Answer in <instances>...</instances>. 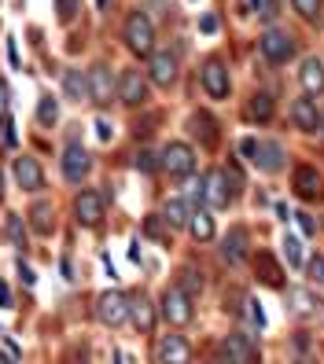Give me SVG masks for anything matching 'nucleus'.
Listing matches in <instances>:
<instances>
[{"label": "nucleus", "instance_id": "obj_1", "mask_svg": "<svg viewBox=\"0 0 324 364\" xmlns=\"http://www.w3.org/2000/svg\"><path fill=\"white\" fill-rule=\"evenodd\" d=\"M122 37H125V48L133 55H151L155 52V23H151L144 11H129L125 15Z\"/></svg>", "mask_w": 324, "mask_h": 364}, {"label": "nucleus", "instance_id": "obj_2", "mask_svg": "<svg viewBox=\"0 0 324 364\" xmlns=\"http://www.w3.org/2000/svg\"><path fill=\"white\" fill-rule=\"evenodd\" d=\"M218 357L221 364H258V342L247 335V331H232L221 338V346H218Z\"/></svg>", "mask_w": 324, "mask_h": 364}, {"label": "nucleus", "instance_id": "obj_3", "mask_svg": "<svg viewBox=\"0 0 324 364\" xmlns=\"http://www.w3.org/2000/svg\"><path fill=\"white\" fill-rule=\"evenodd\" d=\"M89 77V100L96 107H111L115 96H118V81H115V70L107 67V63H96V67L85 74Z\"/></svg>", "mask_w": 324, "mask_h": 364}, {"label": "nucleus", "instance_id": "obj_4", "mask_svg": "<svg viewBox=\"0 0 324 364\" xmlns=\"http://www.w3.org/2000/svg\"><path fill=\"white\" fill-rule=\"evenodd\" d=\"M96 316L103 328H122L129 320V294L122 291H103L100 302H96Z\"/></svg>", "mask_w": 324, "mask_h": 364}, {"label": "nucleus", "instance_id": "obj_5", "mask_svg": "<svg viewBox=\"0 0 324 364\" xmlns=\"http://www.w3.org/2000/svg\"><path fill=\"white\" fill-rule=\"evenodd\" d=\"M162 316H166V324L169 328H184L196 320V309H192V298L181 291V287H169L162 294Z\"/></svg>", "mask_w": 324, "mask_h": 364}, {"label": "nucleus", "instance_id": "obj_6", "mask_svg": "<svg viewBox=\"0 0 324 364\" xmlns=\"http://www.w3.org/2000/svg\"><path fill=\"white\" fill-rule=\"evenodd\" d=\"M147 77L159 85V89H174L177 81V55L169 48H155L147 55Z\"/></svg>", "mask_w": 324, "mask_h": 364}, {"label": "nucleus", "instance_id": "obj_7", "mask_svg": "<svg viewBox=\"0 0 324 364\" xmlns=\"http://www.w3.org/2000/svg\"><path fill=\"white\" fill-rule=\"evenodd\" d=\"M162 169L174 181H181V177H188L192 169H196V151H192L188 144H181V140H174V144H166V151H162Z\"/></svg>", "mask_w": 324, "mask_h": 364}, {"label": "nucleus", "instance_id": "obj_8", "mask_svg": "<svg viewBox=\"0 0 324 364\" xmlns=\"http://www.w3.org/2000/svg\"><path fill=\"white\" fill-rule=\"evenodd\" d=\"M291 191H295L298 199H306V203L324 199V177H320V169L317 166H298L295 177H291Z\"/></svg>", "mask_w": 324, "mask_h": 364}, {"label": "nucleus", "instance_id": "obj_9", "mask_svg": "<svg viewBox=\"0 0 324 364\" xmlns=\"http://www.w3.org/2000/svg\"><path fill=\"white\" fill-rule=\"evenodd\" d=\"M63 177H67L70 184H81L85 177H89V169H93V155L85 151L81 144H67V151H63Z\"/></svg>", "mask_w": 324, "mask_h": 364}, {"label": "nucleus", "instance_id": "obj_10", "mask_svg": "<svg viewBox=\"0 0 324 364\" xmlns=\"http://www.w3.org/2000/svg\"><path fill=\"white\" fill-rule=\"evenodd\" d=\"M199 81H203V89L210 100H225L229 96V70H225V63L221 59H207L203 63V70H199Z\"/></svg>", "mask_w": 324, "mask_h": 364}, {"label": "nucleus", "instance_id": "obj_11", "mask_svg": "<svg viewBox=\"0 0 324 364\" xmlns=\"http://www.w3.org/2000/svg\"><path fill=\"white\" fill-rule=\"evenodd\" d=\"M74 218H78V225H85V228H96V225L103 221V196H100V191H93V188L78 191Z\"/></svg>", "mask_w": 324, "mask_h": 364}, {"label": "nucleus", "instance_id": "obj_12", "mask_svg": "<svg viewBox=\"0 0 324 364\" xmlns=\"http://www.w3.org/2000/svg\"><path fill=\"white\" fill-rule=\"evenodd\" d=\"M118 100H122L125 107H140V103H147V77H144L137 67L122 70V77H118Z\"/></svg>", "mask_w": 324, "mask_h": 364}, {"label": "nucleus", "instance_id": "obj_13", "mask_svg": "<svg viewBox=\"0 0 324 364\" xmlns=\"http://www.w3.org/2000/svg\"><path fill=\"white\" fill-rule=\"evenodd\" d=\"M155 357H159V364H192V346H188V338H184V335L169 331V335L159 338Z\"/></svg>", "mask_w": 324, "mask_h": 364}, {"label": "nucleus", "instance_id": "obj_14", "mask_svg": "<svg viewBox=\"0 0 324 364\" xmlns=\"http://www.w3.org/2000/svg\"><path fill=\"white\" fill-rule=\"evenodd\" d=\"M258 48L269 63H288L295 55V37H288L284 30H266L262 41H258Z\"/></svg>", "mask_w": 324, "mask_h": 364}, {"label": "nucleus", "instance_id": "obj_15", "mask_svg": "<svg viewBox=\"0 0 324 364\" xmlns=\"http://www.w3.org/2000/svg\"><path fill=\"white\" fill-rule=\"evenodd\" d=\"M203 196H207V203H210L214 210H225V206L232 203V184H229V177H225V169H210L207 181H203Z\"/></svg>", "mask_w": 324, "mask_h": 364}, {"label": "nucleus", "instance_id": "obj_16", "mask_svg": "<svg viewBox=\"0 0 324 364\" xmlns=\"http://www.w3.org/2000/svg\"><path fill=\"white\" fill-rule=\"evenodd\" d=\"M129 320H133V328H137L140 335H151V328H155V306L147 302L144 291L129 294Z\"/></svg>", "mask_w": 324, "mask_h": 364}, {"label": "nucleus", "instance_id": "obj_17", "mask_svg": "<svg viewBox=\"0 0 324 364\" xmlns=\"http://www.w3.org/2000/svg\"><path fill=\"white\" fill-rule=\"evenodd\" d=\"M188 129H192V136H196L207 151H214V147H218V122H214V114H207V111H196L188 118Z\"/></svg>", "mask_w": 324, "mask_h": 364}, {"label": "nucleus", "instance_id": "obj_18", "mask_svg": "<svg viewBox=\"0 0 324 364\" xmlns=\"http://www.w3.org/2000/svg\"><path fill=\"white\" fill-rule=\"evenodd\" d=\"M15 181H19V188L23 191H41L45 188V169H41V162L37 159H15Z\"/></svg>", "mask_w": 324, "mask_h": 364}, {"label": "nucleus", "instance_id": "obj_19", "mask_svg": "<svg viewBox=\"0 0 324 364\" xmlns=\"http://www.w3.org/2000/svg\"><path fill=\"white\" fill-rule=\"evenodd\" d=\"M291 122H295V129L302 133H317L320 129V111H317V103L310 96H302L291 103Z\"/></svg>", "mask_w": 324, "mask_h": 364}, {"label": "nucleus", "instance_id": "obj_20", "mask_svg": "<svg viewBox=\"0 0 324 364\" xmlns=\"http://www.w3.org/2000/svg\"><path fill=\"white\" fill-rule=\"evenodd\" d=\"M254 272H258V280H262L266 287H273V291H280V287H284V269H280V262L273 258L269 250L254 254Z\"/></svg>", "mask_w": 324, "mask_h": 364}, {"label": "nucleus", "instance_id": "obj_21", "mask_svg": "<svg viewBox=\"0 0 324 364\" xmlns=\"http://www.w3.org/2000/svg\"><path fill=\"white\" fill-rule=\"evenodd\" d=\"M298 81H302V89H306V96H324V63H320L317 55L302 59Z\"/></svg>", "mask_w": 324, "mask_h": 364}, {"label": "nucleus", "instance_id": "obj_22", "mask_svg": "<svg viewBox=\"0 0 324 364\" xmlns=\"http://www.w3.org/2000/svg\"><path fill=\"white\" fill-rule=\"evenodd\" d=\"M254 166L262 169V173H280V169H284V147L276 140H262L258 144V155H254Z\"/></svg>", "mask_w": 324, "mask_h": 364}, {"label": "nucleus", "instance_id": "obj_23", "mask_svg": "<svg viewBox=\"0 0 324 364\" xmlns=\"http://www.w3.org/2000/svg\"><path fill=\"white\" fill-rule=\"evenodd\" d=\"M247 258V232L244 228H232L225 240H221V262L225 265H240Z\"/></svg>", "mask_w": 324, "mask_h": 364}, {"label": "nucleus", "instance_id": "obj_24", "mask_svg": "<svg viewBox=\"0 0 324 364\" xmlns=\"http://www.w3.org/2000/svg\"><path fill=\"white\" fill-rule=\"evenodd\" d=\"M26 218H30L37 235H52L56 232V210H52V203H33Z\"/></svg>", "mask_w": 324, "mask_h": 364}, {"label": "nucleus", "instance_id": "obj_25", "mask_svg": "<svg viewBox=\"0 0 324 364\" xmlns=\"http://www.w3.org/2000/svg\"><path fill=\"white\" fill-rule=\"evenodd\" d=\"M288 313L291 316H313L317 313V298H313V291H306V287H295L291 294H288Z\"/></svg>", "mask_w": 324, "mask_h": 364}, {"label": "nucleus", "instance_id": "obj_26", "mask_svg": "<svg viewBox=\"0 0 324 364\" xmlns=\"http://www.w3.org/2000/svg\"><path fill=\"white\" fill-rule=\"evenodd\" d=\"M63 92H67V100L81 103L85 96H89V77H85V70H63Z\"/></svg>", "mask_w": 324, "mask_h": 364}, {"label": "nucleus", "instance_id": "obj_27", "mask_svg": "<svg viewBox=\"0 0 324 364\" xmlns=\"http://www.w3.org/2000/svg\"><path fill=\"white\" fill-rule=\"evenodd\" d=\"M177 287H181L188 298H196V294L207 291V276H203L196 265H181V272H177Z\"/></svg>", "mask_w": 324, "mask_h": 364}, {"label": "nucleus", "instance_id": "obj_28", "mask_svg": "<svg viewBox=\"0 0 324 364\" xmlns=\"http://www.w3.org/2000/svg\"><path fill=\"white\" fill-rule=\"evenodd\" d=\"M162 218H166V225L174 228V232H177V228H184V225L192 221V210H188V199H184V196H174V199L166 203V210H162Z\"/></svg>", "mask_w": 324, "mask_h": 364}, {"label": "nucleus", "instance_id": "obj_29", "mask_svg": "<svg viewBox=\"0 0 324 364\" xmlns=\"http://www.w3.org/2000/svg\"><path fill=\"white\" fill-rule=\"evenodd\" d=\"M188 228H192V235H196L199 243H210L214 240V218H210V210H192Z\"/></svg>", "mask_w": 324, "mask_h": 364}, {"label": "nucleus", "instance_id": "obj_30", "mask_svg": "<svg viewBox=\"0 0 324 364\" xmlns=\"http://www.w3.org/2000/svg\"><path fill=\"white\" fill-rule=\"evenodd\" d=\"M273 111H276V107H273V96L269 92H254L251 103H247V118L251 122H269Z\"/></svg>", "mask_w": 324, "mask_h": 364}, {"label": "nucleus", "instance_id": "obj_31", "mask_svg": "<svg viewBox=\"0 0 324 364\" xmlns=\"http://www.w3.org/2000/svg\"><path fill=\"white\" fill-rule=\"evenodd\" d=\"M144 235L155 240V243H169V225H166L162 213H147L144 218Z\"/></svg>", "mask_w": 324, "mask_h": 364}, {"label": "nucleus", "instance_id": "obj_32", "mask_svg": "<svg viewBox=\"0 0 324 364\" xmlns=\"http://www.w3.org/2000/svg\"><path fill=\"white\" fill-rule=\"evenodd\" d=\"M37 122L41 125H56L59 122V103H56L52 92H45V96L37 100Z\"/></svg>", "mask_w": 324, "mask_h": 364}, {"label": "nucleus", "instance_id": "obj_33", "mask_svg": "<svg viewBox=\"0 0 324 364\" xmlns=\"http://www.w3.org/2000/svg\"><path fill=\"white\" fill-rule=\"evenodd\" d=\"M284 258H288V265L291 269H302V265H306V250H302V240H298V235H284Z\"/></svg>", "mask_w": 324, "mask_h": 364}, {"label": "nucleus", "instance_id": "obj_34", "mask_svg": "<svg viewBox=\"0 0 324 364\" xmlns=\"http://www.w3.org/2000/svg\"><path fill=\"white\" fill-rule=\"evenodd\" d=\"M295 11L306 18V23H320V11H324V0H291Z\"/></svg>", "mask_w": 324, "mask_h": 364}, {"label": "nucleus", "instance_id": "obj_35", "mask_svg": "<svg viewBox=\"0 0 324 364\" xmlns=\"http://www.w3.org/2000/svg\"><path fill=\"white\" fill-rule=\"evenodd\" d=\"M8 235H11V243L19 250H26V228H23V218H19V213H11V218H8Z\"/></svg>", "mask_w": 324, "mask_h": 364}, {"label": "nucleus", "instance_id": "obj_36", "mask_svg": "<svg viewBox=\"0 0 324 364\" xmlns=\"http://www.w3.org/2000/svg\"><path fill=\"white\" fill-rule=\"evenodd\" d=\"M81 8V0H56V11H59V23H74V15Z\"/></svg>", "mask_w": 324, "mask_h": 364}, {"label": "nucleus", "instance_id": "obj_37", "mask_svg": "<svg viewBox=\"0 0 324 364\" xmlns=\"http://www.w3.org/2000/svg\"><path fill=\"white\" fill-rule=\"evenodd\" d=\"M159 166H162V159H159L155 151H140V155H137V169H140V173H155Z\"/></svg>", "mask_w": 324, "mask_h": 364}, {"label": "nucleus", "instance_id": "obj_38", "mask_svg": "<svg viewBox=\"0 0 324 364\" xmlns=\"http://www.w3.org/2000/svg\"><path fill=\"white\" fill-rule=\"evenodd\" d=\"M306 272H310V284H320L324 287V254H317V258L306 262Z\"/></svg>", "mask_w": 324, "mask_h": 364}, {"label": "nucleus", "instance_id": "obj_39", "mask_svg": "<svg viewBox=\"0 0 324 364\" xmlns=\"http://www.w3.org/2000/svg\"><path fill=\"white\" fill-rule=\"evenodd\" d=\"M225 177H229V184H232V199H236V196L244 191V173H240V166H229Z\"/></svg>", "mask_w": 324, "mask_h": 364}, {"label": "nucleus", "instance_id": "obj_40", "mask_svg": "<svg viewBox=\"0 0 324 364\" xmlns=\"http://www.w3.org/2000/svg\"><path fill=\"white\" fill-rule=\"evenodd\" d=\"M247 316H251V324H254V328H266V313L258 309V302H254V298L247 302Z\"/></svg>", "mask_w": 324, "mask_h": 364}, {"label": "nucleus", "instance_id": "obj_41", "mask_svg": "<svg viewBox=\"0 0 324 364\" xmlns=\"http://www.w3.org/2000/svg\"><path fill=\"white\" fill-rule=\"evenodd\" d=\"M19 280H23L26 287H33V284H37V276H33V269H30L26 262H19Z\"/></svg>", "mask_w": 324, "mask_h": 364}, {"label": "nucleus", "instance_id": "obj_42", "mask_svg": "<svg viewBox=\"0 0 324 364\" xmlns=\"http://www.w3.org/2000/svg\"><path fill=\"white\" fill-rule=\"evenodd\" d=\"M240 155H247V159L254 162V155H258V140H254V136H247V140H240Z\"/></svg>", "mask_w": 324, "mask_h": 364}, {"label": "nucleus", "instance_id": "obj_43", "mask_svg": "<svg viewBox=\"0 0 324 364\" xmlns=\"http://www.w3.org/2000/svg\"><path fill=\"white\" fill-rule=\"evenodd\" d=\"M199 30L203 33H218V15H203L199 18Z\"/></svg>", "mask_w": 324, "mask_h": 364}, {"label": "nucleus", "instance_id": "obj_44", "mask_svg": "<svg viewBox=\"0 0 324 364\" xmlns=\"http://www.w3.org/2000/svg\"><path fill=\"white\" fill-rule=\"evenodd\" d=\"M295 218H298V225H302V232H306V235H313V232H317V221L310 218V213H295Z\"/></svg>", "mask_w": 324, "mask_h": 364}, {"label": "nucleus", "instance_id": "obj_45", "mask_svg": "<svg viewBox=\"0 0 324 364\" xmlns=\"http://www.w3.org/2000/svg\"><path fill=\"white\" fill-rule=\"evenodd\" d=\"M4 118H8V85L0 81V122H4Z\"/></svg>", "mask_w": 324, "mask_h": 364}, {"label": "nucleus", "instance_id": "obj_46", "mask_svg": "<svg viewBox=\"0 0 324 364\" xmlns=\"http://www.w3.org/2000/svg\"><path fill=\"white\" fill-rule=\"evenodd\" d=\"M96 136H100V140H111V125H107V122H96Z\"/></svg>", "mask_w": 324, "mask_h": 364}, {"label": "nucleus", "instance_id": "obj_47", "mask_svg": "<svg viewBox=\"0 0 324 364\" xmlns=\"http://www.w3.org/2000/svg\"><path fill=\"white\" fill-rule=\"evenodd\" d=\"M0 306H4V309L11 306V291H8V284H0Z\"/></svg>", "mask_w": 324, "mask_h": 364}, {"label": "nucleus", "instance_id": "obj_48", "mask_svg": "<svg viewBox=\"0 0 324 364\" xmlns=\"http://www.w3.org/2000/svg\"><path fill=\"white\" fill-rule=\"evenodd\" d=\"M8 55H11V67H19V52H15V41H8Z\"/></svg>", "mask_w": 324, "mask_h": 364}, {"label": "nucleus", "instance_id": "obj_49", "mask_svg": "<svg viewBox=\"0 0 324 364\" xmlns=\"http://www.w3.org/2000/svg\"><path fill=\"white\" fill-rule=\"evenodd\" d=\"M247 8L254 11V8H262V0H247Z\"/></svg>", "mask_w": 324, "mask_h": 364}, {"label": "nucleus", "instance_id": "obj_50", "mask_svg": "<svg viewBox=\"0 0 324 364\" xmlns=\"http://www.w3.org/2000/svg\"><path fill=\"white\" fill-rule=\"evenodd\" d=\"M0 199H4V173H0Z\"/></svg>", "mask_w": 324, "mask_h": 364}, {"label": "nucleus", "instance_id": "obj_51", "mask_svg": "<svg viewBox=\"0 0 324 364\" xmlns=\"http://www.w3.org/2000/svg\"><path fill=\"white\" fill-rule=\"evenodd\" d=\"M0 364H15V360H11V357H4V353H0Z\"/></svg>", "mask_w": 324, "mask_h": 364}, {"label": "nucleus", "instance_id": "obj_52", "mask_svg": "<svg viewBox=\"0 0 324 364\" xmlns=\"http://www.w3.org/2000/svg\"><path fill=\"white\" fill-rule=\"evenodd\" d=\"M96 4H100V8H107V0H96Z\"/></svg>", "mask_w": 324, "mask_h": 364}, {"label": "nucleus", "instance_id": "obj_53", "mask_svg": "<svg viewBox=\"0 0 324 364\" xmlns=\"http://www.w3.org/2000/svg\"><path fill=\"white\" fill-rule=\"evenodd\" d=\"M320 129H324V118H320Z\"/></svg>", "mask_w": 324, "mask_h": 364}]
</instances>
